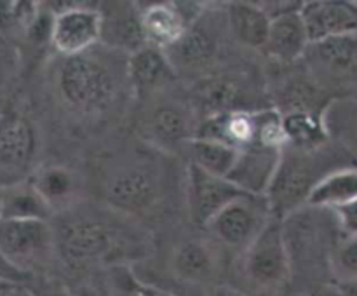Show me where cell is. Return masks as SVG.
<instances>
[{
  "label": "cell",
  "mask_w": 357,
  "mask_h": 296,
  "mask_svg": "<svg viewBox=\"0 0 357 296\" xmlns=\"http://www.w3.org/2000/svg\"><path fill=\"white\" fill-rule=\"evenodd\" d=\"M194 21L187 10L181 9V3H150L149 7L139 10L143 40L146 45H152L160 51H166L174 42L180 40L188 24Z\"/></svg>",
  "instance_id": "9a60e30c"
},
{
  "label": "cell",
  "mask_w": 357,
  "mask_h": 296,
  "mask_svg": "<svg viewBox=\"0 0 357 296\" xmlns=\"http://www.w3.org/2000/svg\"><path fill=\"white\" fill-rule=\"evenodd\" d=\"M255 132H257L255 111L237 110L202 118L195 138L213 139L241 150L255 141Z\"/></svg>",
  "instance_id": "ffe728a7"
},
{
  "label": "cell",
  "mask_w": 357,
  "mask_h": 296,
  "mask_svg": "<svg viewBox=\"0 0 357 296\" xmlns=\"http://www.w3.org/2000/svg\"><path fill=\"white\" fill-rule=\"evenodd\" d=\"M282 124L288 136V145L316 148L324 138L323 124L314 111H288L282 115Z\"/></svg>",
  "instance_id": "4316f807"
},
{
  "label": "cell",
  "mask_w": 357,
  "mask_h": 296,
  "mask_svg": "<svg viewBox=\"0 0 357 296\" xmlns=\"http://www.w3.org/2000/svg\"><path fill=\"white\" fill-rule=\"evenodd\" d=\"M0 296H33V293L28 289L20 288L16 284H9V282H2L0 284Z\"/></svg>",
  "instance_id": "1f68e13d"
},
{
  "label": "cell",
  "mask_w": 357,
  "mask_h": 296,
  "mask_svg": "<svg viewBox=\"0 0 357 296\" xmlns=\"http://www.w3.org/2000/svg\"><path fill=\"white\" fill-rule=\"evenodd\" d=\"M357 201V169L333 171L316 185L307 205L335 209Z\"/></svg>",
  "instance_id": "603a6c76"
},
{
  "label": "cell",
  "mask_w": 357,
  "mask_h": 296,
  "mask_svg": "<svg viewBox=\"0 0 357 296\" xmlns=\"http://www.w3.org/2000/svg\"><path fill=\"white\" fill-rule=\"evenodd\" d=\"M94 49L63 58L56 75V86L63 103L80 114H94L107 108L114 101L121 84L115 58Z\"/></svg>",
  "instance_id": "6da1fadb"
},
{
  "label": "cell",
  "mask_w": 357,
  "mask_h": 296,
  "mask_svg": "<svg viewBox=\"0 0 357 296\" xmlns=\"http://www.w3.org/2000/svg\"><path fill=\"white\" fill-rule=\"evenodd\" d=\"M56 254V232L49 221L0 219V256L20 274L35 270Z\"/></svg>",
  "instance_id": "277c9868"
},
{
  "label": "cell",
  "mask_w": 357,
  "mask_h": 296,
  "mask_svg": "<svg viewBox=\"0 0 357 296\" xmlns=\"http://www.w3.org/2000/svg\"><path fill=\"white\" fill-rule=\"evenodd\" d=\"M331 270L338 281L357 282V237L338 244L331 254Z\"/></svg>",
  "instance_id": "f1b7e54d"
},
{
  "label": "cell",
  "mask_w": 357,
  "mask_h": 296,
  "mask_svg": "<svg viewBox=\"0 0 357 296\" xmlns=\"http://www.w3.org/2000/svg\"><path fill=\"white\" fill-rule=\"evenodd\" d=\"M0 284H2V282H0Z\"/></svg>",
  "instance_id": "e575fe53"
},
{
  "label": "cell",
  "mask_w": 357,
  "mask_h": 296,
  "mask_svg": "<svg viewBox=\"0 0 357 296\" xmlns=\"http://www.w3.org/2000/svg\"><path fill=\"white\" fill-rule=\"evenodd\" d=\"M243 274L260 291L284 288L291 275V253L286 242L282 219L274 216L244 251Z\"/></svg>",
  "instance_id": "3957f363"
},
{
  "label": "cell",
  "mask_w": 357,
  "mask_h": 296,
  "mask_svg": "<svg viewBox=\"0 0 357 296\" xmlns=\"http://www.w3.org/2000/svg\"><path fill=\"white\" fill-rule=\"evenodd\" d=\"M300 13L310 44L357 33V9L347 2H305Z\"/></svg>",
  "instance_id": "2e32d148"
},
{
  "label": "cell",
  "mask_w": 357,
  "mask_h": 296,
  "mask_svg": "<svg viewBox=\"0 0 357 296\" xmlns=\"http://www.w3.org/2000/svg\"><path fill=\"white\" fill-rule=\"evenodd\" d=\"M309 45V33L300 9L272 17L267 44L264 47L268 58L281 65H291L305 56Z\"/></svg>",
  "instance_id": "e0dca14e"
},
{
  "label": "cell",
  "mask_w": 357,
  "mask_h": 296,
  "mask_svg": "<svg viewBox=\"0 0 357 296\" xmlns=\"http://www.w3.org/2000/svg\"><path fill=\"white\" fill-rule=\"evenodd\" d=\"M272 218L267 197L244 194L230 202L206 230L220 246L244 253Z\"/></svg>",
  "instance_id": "5b68a950"
},
{
  "label": "cell",
  "mask_w": 357,
  "mask_h": 296,
  "mask_svg": "<svg viewBox=\"0 0 357 296\" xmlns=\"http://www.w3.org/2000/svg\"><path fill=\"white\" fill-rule=\"evenodd\" d=\"M37 153V132L24 115L10 111L0 117V169L23 173Z\"/></svg>",
  "instance_id": "5bb4252c"
},
{
  "label": "cell",
  "mask_w": 357,
  "mask_h": 296,
  "mask_svg": "<svg viewBox=\"0 0 357 296\" xmlns=\"http://www.w3.org/2000/svg\"><path fill=\"white\" fill-rule=\"evenodd\" d=\"M40 13L37 2H0V30H21L26 35Z\"/></svg>",
  "instance_id": "83f0119b"
},
{
  "label": "cell",
  "mask_w": 357,
  "mask_h": 296,
  "mask_svg": "<svg viewBox=\"0 0 357 296\" xmlns=\"http://www.w3.org/2000/svg\"><path fill=\"white\" fill-rule=\"evenodd\" d=\"M2 197H3V187H0V219H2Z\"/></svg>",
  "instance_id": "836d02e7"
},
{
  "label": "cell",
  "mask_w": 357,
  "mask_h": 296,
  "mask_svg": "<svg viewBox=\"0 0 357 296\" xmlns=\"http://www.w3.org/2000/svg\"><path fill=\"white\" fill-rule=\"evenodd\" d=\"M31 183L51 205L52 212L68 208L77 194L75 176L63 166L42 167L31 178Z\"/></svg>",
  "instance_id": "d4e9b609"
},
{
  "label": "cell",
  "mask_w": 357,
  "mask_h": 296,
  "mask_svg": "<svg viewBox=\"0 0 357 296\" xmlns=\"http://www.w3.org/2000/svg\"><path fill=\"white\" fill-rule=\"evenodd\" d=\"M199 124L201 120H197L194 107L162 96L155 98L143 118L145 134L159 148L187 146L197 136Z\"/></svg>",
  "instance_id": "ba28073f"
},
{
  "label": "cell",
  "mask_w": 357,
  "mask_h": 296,
  "mask_svg": "<svg viewBox=\"0 0 357 296\" xmlns=\"http://www.w3.org/2000/svg\"><path fill=\"white\" fill-rule=\"evenodd\" d=\"M288 146L291 148V153L286 152V148L282 150L278 174H275L271 190L265 195L271 204L272 215L279 219L288 218L300 205H307V201L316 185L328 176L321 173L317 167L316 153L319 146L316 148Z\"/></svg>",
  "instance_id": "7a4b0ae2"
},
{
  "label": "cell",
  "mask_w": 357,
  "mask_h": 296,
  "mask_svg": "<svg viewBox=\"0 0 357 296\" xmlns=\"http://www.w3.org/2000/svg\"><path fill=\"white\" fill-rule=\"evenodd\" d=\"M307 51H312L310 59L321 68L333 73H344L357 63V33L340 35V37L316 42V44H310Z\"/></svg>",
  "instance_id": "484cf974"
},
{
  "label": "cell",
  "mask_w": 357,
  "mask_h": 296,
  "mask_svg": "<svg viewBox=\"0 0 357 296\" xmlns=\"http://www.w3.org/2000/svg\"><path fill=\"white\" fill-rule=\"evenodd\" d=\"M337 216V221L340 230L344 232L345 239L349 237H357V201L349 202V204L340 205V208L331 209Z\"/></svg>",
  "instance_id": "f546056e"
},
{
  "label": "cell",
  "mask_w": 357,
  "mask_h": 296,
  "mask_svg": "<svg viewBox=\"0 0 357 296\" xmlns=\"http://www.w3.org/2000/svg\"><path fill=\"white\" fill-rule=\"evenodd\" d=\"M215 23L218 21L213 16L206 17L202 10L201 16L188 24L180 40L164 51L174 73L194 72L211 65L220 51V30Z\"/></svg>",
  "instance_id": "8fae6325"
},
{
  "label": "cell",
  "mask_w": 357,
  "mask_h": 296,
  "mask_svg": "<svg viewBox=\"0 0 357 296\" xmlns=\"http://www.w3.org/2000/svg\"><path fill=\"white\" fill-rule=\"evenodd\" d=\"M54 14L51 44L63 58L79 56L96 47L103 35V17L96 7L65 3Z\"/></svg>",
  "instance_id": "52a82bcc"
},
{
  "label": "cell",
  "mask_w": 357,
  "mask_h": 296,
  "mask_svg": "<svg viewBox=\"0 0 357 296\" xmlns=\"http://www.w3.org/2000/svg\"><path fill=\"white\" fill-rule=\"evenodd\" d=\"M227 23L237 42L246 47L264 51L272 20L260 3H230L229 10H227Z\"/></svg>",
  "instance_id": "44dd1931"
},
{
  "label": "cell",
  "mask_w": 357,
  "mask_h": 296,
  "mask_svg": "<svg viewBox=\"0 0 357 296\" xmlns=\"http://www.w3.org/2000/svg\"><path fill=\"white\" fill-rule=\"evenodd\" d=\"M282 150L253 141L239 150V157L229 180L241 192L265 197L271 190L282 159Z\"/></svg>",
  "instance_id": "4fadbf2b"
},
{
  "label": "cell",
  "mask_w": 357,
  "mask_h": 296,
  "mask_svg": "<svg viewBox=\"0 0 357 296\" xmlns=\"http://www.w3.org/2000/svg\"><path fill=\"white\" fill-rule=\"evenodd\" d=\"M54 215L31 180L16 181L3 187L2 219H37L49 221Z\"/></svg>",
  "instance_id": "7402d4cb"
},
{
  "label": "cell",
  "mask_w": 357,
  "mask_h": 296,
  "mask_svg": "<svg viewBox=\"0 0 357 296\" xmlns=\"http://www.w3.org/2000/svg\"><path fill=\"white\" fill-rule=\"evenodd\" d=\"M103 194L112 208L128 215H143L162 195L160 178L149 164L126 162L110 171L105 180Z\"/></svg>",
  "instance_id": "8992f818"
},
{
  "label": "cell",
  "mask_w": 357,
  "mask_h": 296,
  "mask_svg": "<svg viewBox=\"0 0 357 296\" xmlns=\"http://www.w3.org/2000/svg\"><path fill=\"white\" fill-rule=\"evenodd\" d=\"M174 75L176 73L167 61L166 52L160 49L143 45L142 49L128 56V79L139 96L157 93Z\"/></svg>",
  "instance_id": "ac0fdd59"
},
{
  "label": "cell",
  "mask_w": 357,
  "mask_h": 296,
  "mask_svg": "<svg viewBox=\"0 0 357 296\" xmlns=\"http://www.w3.org/2000/svg\"><path fill=\"white\" fill-rule=\"evenodd\" d=\"M187 150L190 153L192 166L220 178H229L239 157V148L204 138L190 139Z\"/></svg>",
  "instance_id": "cb8c5ba5"
},
{
  "label": "cell",
  "mask_w": 357,
  "mask_h": 296,
  "mask_svg": "<svg viewBox=\"0 0 357 296\" xmlns=\"http://www.w3.org/2000/svg\"><path fill=\"white\" fill-rule=\"evenodd\" d=\"M114 247L115 230L96 219L65 223L56 232V253L72 267L103 260Z\"/></svg>",
  "instance_id": "9c48e42d"
},
{
  "label": "cell",
  "mask_w": 357,
  "mask_h": 296,
  "mask_svg": "<svg viewBox=\"0 0 357 296\" xmlns=\"http://www.w3.org/2000/svg\"><path fill=\"white\" fill-rule=\"evenodd\" d=\"M244 195L229 178L213 176L195 166L187 173V208L192 223L206 228L230 202Z\"/></svg>",
  "instance_id": "30bf717a"
},
{
  "label": "cell",
  "mask_w": 357,
  "mask_h": 296,
  "mask_svg": "<svg viewBox=\"0 0 357 296\" xmlns=\"http://www.w3.org/2000/svg\"><path fill=\"white\" fill-rule=\"evenodd\" d=\"M33 296H70V293L66 291L65 286L51 282V284L44 286L40 289V293H33Z\"/></svg>",
  "instance_id": "d6a6232c"
},
{
  "label": "cell",
  "mask_w": 357,
  "mask_h": 296,
  "mask_svg": "<svg viewBox=\"0 0 357 296\" xmlns=\"http://www.w3.org/2000/svg\"><path fill=\"white\" fill-rule=\"evenodd\" d=\"M122 296H173L169 293L162 291L159 288H153V286H145L139 284V282H132L128 289L124 291Z\"/></svg>",
  "instance_id": "4dcf8cb0"
},
{
  "label": "cell",
  "mask_w": 357,
  "mask_h": 296,
  "mask_svg": "<svg viewBox=\"0 0 357 296\" xmlns=\"http://www.w3.org/2000/svg\"><path fill=\"white\" fill-rule=\"evenodd\" d=\"M243 89L239 82L232 80L229 75L204 77L195 84L192 89V104L195 110L204 111L206 117L229 114V111L241 110L239 104L243 101Z\"/></svg>",
  "instance_id": "d6986e66"
},
{
  "label": "cell",
  "mask_w": 357,
  "mask_h": 296,
  "mask_svg": "<svg viewBox=\"0 0 357 296\" xmlns=\"http://www.w3.org/2000/svg\"><path fill=\"white\" fill-rule=\"evenodd\" d=\"M222 247L215 239H188L174 247L169 270L185 284L206 286L222 272Z\"/></svg>",
  "instance_id": "7c38bea8"
}]
</instances>
